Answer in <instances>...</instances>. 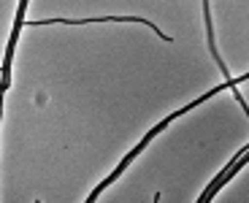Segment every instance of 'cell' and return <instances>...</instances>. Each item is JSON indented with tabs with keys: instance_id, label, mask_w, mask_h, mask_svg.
<instances>
[{
	"instance_id": "obj_1",
	"label": "cell",
	"mask_w": 249,
	"mask_h": 203,
	"mask_svg": "<svg viewBox=\"0 0 249 203\" xmlns=\"http://www.w3.org/2000/svg\"><path fill=\"white\" fill-rule=\"evenodd\" d=\"M203 19H206V33H209V49H212V55H214V60H217L222 76L228 81H233L231 79V71H228V65L222 62V57H219V52H217V38H214V27H212V8H209V0H203Z\"/></svg>"
}]
</instances>
